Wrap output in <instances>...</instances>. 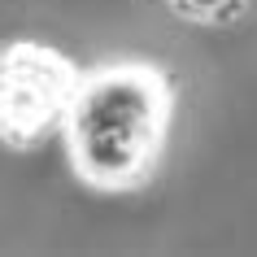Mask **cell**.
Wrapping results in <instances>:
<instances>
[{
    "label": "cell",
    "mask_w": 257,
    "mask_h": 257,
    "mask_svg": "<svg viewBox=\"0 0 257 257\" xmlns=\"http://www.w3.org/2000/svg\"><path fill=\"white\" fill-rule=\"evenodd\" d=\"M175 105V79L157 61L113 57L83 70L79 96L61 126L74 179L109 196L149 188L162 170Z\"/></svg>",
    "instance_id": "6da1fadb"
},
{
    "label": "cell",
    "mask_w": 257,
    "mask_h": 257,
    "mask_svg": "<svg viewBox=\"0 0 257 257\" xmlns=\"http://www.w3.org/2000/svg\"><path fill=\"white\" fill-rule=\"evenodd\" d=\"M83 66L44 40H9L0 48V144L31 153L61 136L79 96Z\"/></svg>",
    "instance_id": "7a4b0ae2"
},
{
    "label": "cell",
    "mask_w": 257,
    "mask_h": 257,
    "mask_svg": "<svg viewBox=\"0 0 257 257\" xmlns=\"http://www.w3.org/2000/svg\"><path fill=\"white\" fill-rule=\"evenodd\" d=\"M166 5L192 27H235L253 0H166Z\"/></svg>",
    "instance_id": "3957f363"
}]
</instances>
